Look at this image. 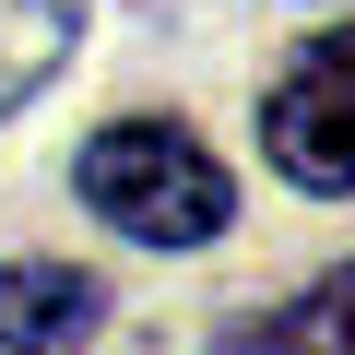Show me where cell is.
Listing matches in <instances>:
<instances>
[{
    "instance_id": "2",
    "label": "cell",
    "mask_w": 355,
    "mask_h": 355,
    "mask_svg": "<svg viewBox=\"0 0 355 355\" xmlns=\"http://www.w3.org/2000/svg\"><path fill=\"white\" fill-rule=\"evenodd\" d=\"M261 154L296 178V190H320V202L355 190V24L308 36V48L272 71V95H261Z\"/></svg>"
},
{
    "instance_id": "4",
    "label": "cell",
    "mask_w": 355,
    "mask_h": 355,
    "mask_svg": "<svg viewBox=\"0 0 355 355\" xmlns=\"http://www.w3.org/2000/svg\"><path fill=\"white\" fill-rule=\"evenodd\" d=\"M71 36H83L71 0H0V119H12V107L71 60Z\"/></svg>"
},
{
    "instance_id": "1",
    "label": "cell",
    "mask_w": 355,
    "mask_h": 355,
    "mask_svg": "<svg viewBox=\"0 0 355 355\" xmlns=\"http://www.w3.org/2000/svg\"><path fill=\"white\" fill-rule=\"evenodd\" d=\"M71 178H83V202H95L119 237H154V249H202V237H225V214H237L225 166L178 130V119H107V130L71 154Z\"/></svg>"
},
{
    "instance_id": "5",
    "label": "cell",
    "mask_w": 355,
    "mask_h": 355,
    "mask_svg": "<svg viewBox=\"0 0 355 355\" xmlns=\"http://www.w3.org/2000/svg\"><path fill=\"white\" fill-rule=\"evenodd\" d=\"M249 343H272V355H355V261L320 272L308 296H284L272 320H249Z\"/></svg>"
},
{
    "instance_id": "3",
    "label": "cell",
    "mask_w": 355,
    "mask_h": 355,
    "mask_svg": "<svg viewBox=\"0 0 355 355\" xmlns=\"http://www.w3.org/2000/svg\"><path fill=\"white\" fill-rule=\"evenodd\" d=\"M107 320V284L71 272V261H12L0 272V355H24V343H83Z\"/></svg>"
}]
</instances>
